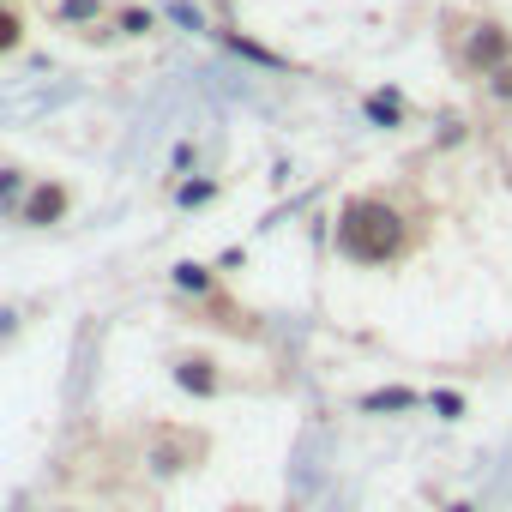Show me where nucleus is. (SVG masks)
Returning <instances> with one entry per match:
<instances>
[{
	"instance_id": "obj_1",
	"label": "nucleus",
	"mask_w": 512,
	"mask_h": 512,
	"mask_svg": "<svg viewBox=\"0 0 512 512\" xmlns=\"http://www.w3.org/2000/svg\"><path fill=\"white\" fill-rule=\"evenodd\" d=\"M338 241H344L350 260H362V266H392V260H404V253H410L404 211H392L380 193L344 205V229H338Z\"/></svg>"
}]
</instances>
